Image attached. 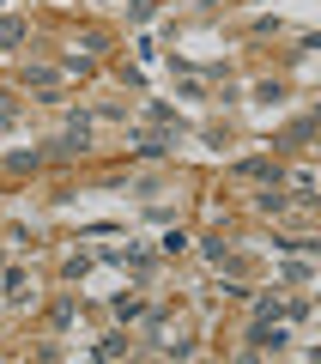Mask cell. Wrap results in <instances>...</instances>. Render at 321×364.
Here are the masks:
<instances>
[{"label":"cell","mask_w":321,"mask_h":364,"mask_svg":"<svg viewBox=\"0 0 321 364\" xmlns=\"http://www.w3.org/2000/svg\"><path fill=\"white\" fill-rule=\"evenodd\" d=\"M91 146V128H85V116L79 122H67V134H61V152H85Z\"/></svg>","instance_id":"obj_2"},{"label":"cell","mask_w":321,"mask_h":364,"mask_svg":"<svg viewBox=\"0 0 321 364\" xmlns=\"http://www.w3.org/2000/svg\"><path fill=\"white\" fill-rule=\"evenodd\" d=\"M279 352L285 346V328H279V316H261V322H255V334H249V352Z\"/></svg>","instance_id":"obj_1"},{"label":"cell","mask_w":321,"mask_h":364,"mask_svg":"<svg viewBox=\"0 0 321 364\" xmlns=\"http://www.w3.org/2000/svg\"><path fill=\"white\" fill-rule=\"evenodd\" d=\"M121 352H128V340H121V334H109V340L97 346V358H121Z\"/></svg>","instance_id":"obj_5"},{"label":"cell","mask_w":321,"mask_h":364,"mask_svg":"<svg viewBox=\"0 0 321 364\" xmlns=\"http://www.w3.org/2000/svg\"><path fill=\"white\" fill-rule=\"evenodd\" d=\"M236 176H273V164L267 158H249V164H236Z\"/></svg>","instance_id":"obj_4"},{"label":"cell","mask_w":321,"mask_h":364,"mask_svg":"<svg viewBox=\"0 0 321 364\" xmlns=\"http://www.w3.org/2000/svg\"><path fill=\"white\" fill-rule=\"evenodd\" d=\"M13 43H25V25L18 18H0V49H13Z\"/></svg>","instance_id":"obj_3"},{"label":"cell","mask_w":321,"mask_h":364,"mask_svg":"<svg viewBox=\"0 0 321 364\" xmlns=\"http://www.w3.org/2000/svg\"><path fill=\"white\" fill-rule=\"evenodd\" d=\"M116 310L128 316V322H140V316H146V304H140V298H116Z\"/></svg>","instance_id":"obj_6"}]
</instances>
